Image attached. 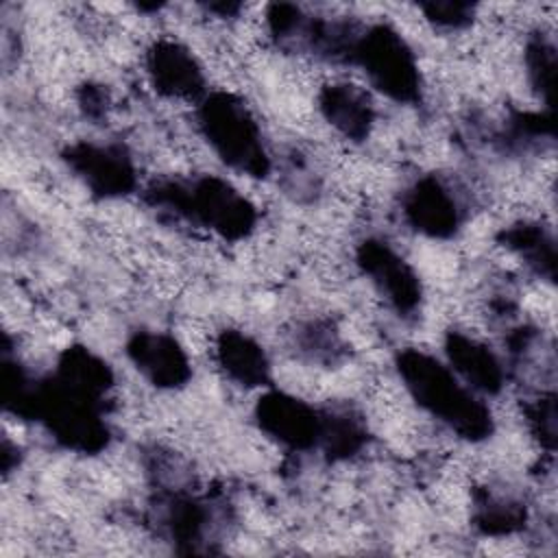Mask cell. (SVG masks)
Segmentation results:
<instances>
[{
    "instance_id": "6da1fadb",
    "label": "cell",
    "mask_w": 558,
    "mask_h": 558,
    "mask_svg": "<svg viewBox=\"0 0 558 558\" xmlns=\"http://www.w3.org/2000/svg\"><path fill=\"white\" fill-rule=\"evenodd\" d=\"M196 129L216 157L251 179H264L270 157L251 107L231 92L207 94L196 111Z\"/></svg>"
},
{
    "instance_id": "7a4b0ae2",
    "label": "cell",
    "mask_w": 558,
    "mask_h": 558,
    "mask_svg": "<svg viewBox=\"0 0 558 558\" xmlns=\"http://www.w3.org/2000/svg\"><path fill=\"white\" fill-rule=\"evenodd\" d=\"M126 353L140 375L157 388L177 390L183 388L192 377L185 347L172 336L157 331H137L129 340Z\"/></svg>"
}]
</instances>
